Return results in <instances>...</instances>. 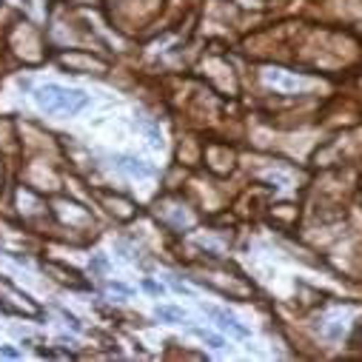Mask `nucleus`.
<instances>
[{
	"label": "nucleus",
	"mask_w": 362,
	"mask_h": 362,
	"mask_svg": "<svg viewBox=\"0 0 362 362\" xmlns=\"http://www.w3.org/2000/svg\"><path fill=\"white\" fill-rule=\"evenodd\" d=\"M35 103L46 109L49 115H77L88 106V95H83L80 88H66L57 83H46L35 88Z\"/></svg>",
	"instance_id": "f257e3e1"
},
{
	"label": "nucleus",
	"mask_w": 362,
	"mask_h": 362,
	"mask_svg": "<svg viewBox=\"0 0 362 362\" xmlns=\"http://www.w3.org/2000/svg\"><path fill=\"white\" fill-rule=\"evenodd\" d=\"M206 314H209L211 320H217V325H220V328L231 331L234 337H248V328H245V325H240V322H237V317H231V314H226V311H220V308H206Z\"/></svg>",
	"instance_id": "f03ea898"
},
{
	"label": "nucleus",
	"mask_w": 362,
	"mask_h": 362,
	"mask_svg": "<svg viewBox=\"0 0 362 362\" xmlns=\"http://www.w3.org/2000/svg\"><path fill=\"white\" fill-rule=\"evenodd\" d=\"M120 171H126L129 177H151V168L143 163V160H134V157H117L115 163Z\"/></svg>",
	"instance_id": "7ed1b4c3"
},
{
	"label": "nucleus",
	"mask_w": 362,
	"mask_h": 362,
	"mask_svg": "<svg viewBox=\"0 0 362 362\" xmlns=\"http://www.w3.org/2000/svg\"><path fill=\"white\" fill-rule=\"evenodd\" d=\"M265 80H268L271 86L286 88V92H297V88H300V80H297V77H288V74L280 71V69H268V71H265Z\"/></svg>",
	"instance_id": "20e7f679"
},
{
	"label": "nucleus",
	"mask_w": 362,
	"mask_h": 362,
	"mask_svg": "<svg viewBox=\"0 0 362 362\" xmlns=\"http://www.w3.org/2000/svg\"><path fill=\"white\" fill-rule=\"evenodd\" d=\"M157 317L165 320V322H186V311L183 308H171V305H160Z\"/></svg>",
	"instance_id": "39448f33"
},
{
	"label": "nucleus",
	"mask_w": 362,
	"mask_h": 362,
	"mask_svg": "<svg viewBox=\"0 0 362 362\" xmlns=\"http://www.w3.org/2000/svg\"><path fill=\"white\" fill-rule=\"evenodd\" d=\"M194 334L203 339V342H209L211 348H223L226 342H223V337H217V334H211V331H203V328H194Z\"/></svg>",
	"instance_id": "423d86ee"
},
{
	"label": "nucleus",
	"mask_w": 362,
	"mask_h": 362,
	"mask_svg": "<svg viewBox=\"0 0 362 362\" xmlns=\"http://www.w3.org/2000/svg\"><path fill=\"white\" fill-rule=\"evenodd\" d=\"M146 291H151V294H160V291H163V288H160V286H157V283H146Z\"/></svg>",
	"instance_id": "0eeeda50"
}]
</instances>
